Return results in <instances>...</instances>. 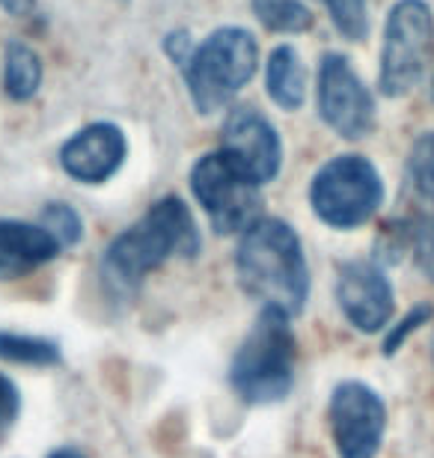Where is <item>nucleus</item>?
<instances>
[{
  "label": "nucleus",
  "mask_w": 434,
  "mask_h": 458,
  "mask_svg": "<svg viewBox=\"0 0 434 458\" xmlns=\"http://www.w3.org/2000/svg\"><path fill=\"white\" fill-rule=\"evenodd\" d=\"M238 283L262 307L301 316L310 298V265L298 233L280 217H260L242 233L235 250Z\"/></svg>",
  "instance_id": "nucleus-1"
},
{
  "label": "nucleus",
  "mask_w": 434,
  "mask_h": 458,
  "mask_svg": "<svg viewBox=\"0 0 434 458\" xmlns=\"http://www.w3.org/2000/svg\"><path fill=\"white\" fill-rule=\"evenodd\" d=\"M200 250V229L179 197H161L140 221L119 233L105 250V274L119 289H134L146 274L161 268L170 256Z\"/></svg>",
  "instance_id": "nucleus-2"
},
{
  "label": "nucleus",
  "mask_w": 434,
  "mask_h": 458,
  "mask_svg": "<svg viewBox=\"0 0 434 458\" xmlns=\"http://www.w3.org/2000/svg\"><path fill=\"white\" fill-rule=\"evenodd\" d=\"M289 318L283 310L262 307L251 334L238 345L229 366V384L247 405H274L289 396L298 360Z\"/></svg>",
  "instance_id": "nucleus-3"
},
{
  "label": "nucleus",
  "mask_w": 434,
  "mask_h": 458,
  "mask_svg": "<svg viewBox=\"0 0 434 458\" xmlns=\"http://www.w3.org/2000/svg\"><path fill=\"white\" fill-rule=\"evenodd\" d=\"M260 69V42L244 27H220L200 48H193L184 66V84L193 107L208 116L226 107Z\"/></svg>",
  "instance_id": "nucleus-4"
},
{
  "label": "nucleus",
  "mask_w": 434,
  "mask_h": 458,
  "mask_svg": "<svg viewBox=\"0 0 434 458\" xmlns=\"http://www.w3.org/2000/svg\"><path fill=\"white\" fill-rule=\"evenodd\" d=\"M384 203L381 173L363 155H336L321 164L310 185V206L321 224L357 229L372 221Z\"/></svg>",
  "instance_id": "nucleus-5"
},
{
  "label": "nucleus",
  "mask_w": 434,
  "mask_h": 458,
  "mask_svg": "<svg viewBox=\"0 0 434 458\" xmlns=\"http://www.w3.org/2000/svg\"><path fill=\"white\" fill-rule=\"evenodd\" d=\"M434 57V13L426 0H399L384 24L381 72L384 96L402 98L426 78Z\"/></svg>",
  "instance_id": "nucleus-6"
},
{
  "label": "nucleus",
  "mask_w": 434,
  "mask_h": 458,
  "mask_svg": "<svg viewBox=\"0 0 434 458\" xmlns=\"http://www.w3.org/2000/svg\"><path fill=\"white\" fill-rule=\"evenodd\" d=\"M191 191L220 235L244 233L247 226L260 221L262 185L247 176L224 149L202 155L193 164Z\"/></svg>",
  "instance_id": "nucleus-7"
},
{
  "label": "nucleus",
  "mask_w": 434,
  "mask_h": 458,
  "mask_svg": "<svg viewBox=\"0 0 434 458\" xmlns=\"http://www.w3.org/2000/svg\"><path fill=\"white\" fill-rule=\"evenodd\" d=\"M330 435L339 458H375L387 432V405L363 381H339L330 393Z\"/></svg>",
  "instance_id": "nucleus-8"
},
{
  "label": "nucleus",
  "mask_w": 434,
  "mask_h": 458,
  "mask_svg": "<svg viewBox=\"0 0 434 458\" xmlns=\"http://www.w3.org/2000/svg\"><path fill=\"white\" fill-rule=\"evenodd\" d=\"M319 114L330 131L360 140L375 128V96L360 81L345 54L330 51L319 66Z\"/></svg>",
  "instance_id": "nucleus-9"
},
{
  "label": "nucleus",
  "mask_w": 434,
  "mask_h": 458,
  "mask_svg": "<svg viewBox=\"0 0 434 458\" xmlns=\"http://www.w3.org/2000/svg\"><path fill=\"white\" fill-rule=\"evenodd\" d=\"M336 304L351 327L360 334H378L393 318V286L381 265L369 259H351L339 265Z\"/></svg>",
  "instance_id": "nucleus-10"
},
{
  "label": "nucleus",
  "mask_w": 434,
  "mask_h": 458,
  "mask_svg": "<svg viewBox=\"0 0 434 458\" xmlns=\"http://www.w3.org/2000/svg\"><path fill=\"white\" fill-rule=\"evenodd\" d=\"M224 149L247 176H253L260 185L271 182L280 173L283 143L277 128L253 107H233L224 123Z\"/></svg>",
  "instance_id": "nucleus-11"
},
{
  "label": "nucleus",
  "mask_w": 434,
  "mask_h": 458,
  "mask_svg": "<svg viewBox=\"0 0 434 458\" xmlns=\"http://www.w3.org/2000/svg\"><path fill=\"white\" fill-rule=\"evenodd\" d=\"M125 155L128 140L123 128L114 123H92L63 143L60 164L75 182L101 185L123 167Z\"/></svg>",
  "instance_id": "nucleus-12"
},
{
  "label": "nucleus",
  "mask_w": 434,
  "mask_h": 458,
  "mask_svg": "<svg viewBox=\"0 0 434 458\" xmlns=\"http://www.w3.org/2000/svg\"><path fill=\"white\" fill-rule=\"evenodd\" d=\"M63 250L42 224L0 221V280L24 277Z\"/></svg>",
  "instance_id": "nucleus-13"
},
{
  "label": "nucleus",
  "mask_w": 434,
  "mask_h": 458,
  "mask_svg": "<svg viewBox=\"0 0 434 458\" xmlns=\"http://www.w3.org/2000/svg\"><path fill=\"white\" fill-rule=\"evenodd\" d=\"M268 96L283 111H301L303 98H307V69H303L301 54L292 45H277L271 51L265 72Z\"/></svg>",
  "instance_id": "nucleus-14"
},
{
  "label": "nucleus",
  "mask_w": 434,
  "mask_h": 458,
  "mask_svg": "<svg viewBox=\"0 0 434 458\" xmlns=\"http://www.w3.org/2000/svg\"><path fill=\"white\" fill-rule=\"evenodd\" d=\"M6 66H4V89L13 102H27L39 93L42 84V57L27 42L6 45Z\"/></svg>",
  "instance_id": "nucleus-15"
},
{
  "label": "nucleus",
  "mask_w": 434,
  "mask_h": 458,
  "mask_svg": "<svg viewBox=\"0 0 434 458\" xmlns=\"http://www.w3.org/2000/svg\"><path fill=\"white\" fill-rule=\"evenodd\" d=\"M0 360L18 366H57L63 360L60 345L45 336L0 331Z\"/></svg>",
  "instance_id": "nucleus-16"
},
{
  "label": "nucleus",
  "mask_w": 434,
  "mask_h": 458,
  "mask_svg": "<svg viewBox=\"0 0 434 458\" xmlns=\"http://www.w3.org/2000/svg\"><path fill=\"white\" fill-rule=\"evenodd\" d=\"M256 18L271 33H303L312 27V13L301 0H251Z\"/></svg>",
  "instance_id": "nucleus-17"
},
{
  "label": "nucleus",
  "mask_w": 434,
  "mask_h": 458,
  "mask_svg": "<svg viewBox=\"0 0 434 458\" xmlns=\"http://www.w3.org/2000/svg\"><path fill=\"white\" fill-rule=\"evenodd\" d=\"M408 176L422 199L434 206V131L417 137L408 155Z\"/></svg>",
  "instance_id": "nucleus-18"
},
{
  "label": "nucleus",
  "mask_w": 434,
  "mask_h": 458,
  "mask_svg": "<svg viewBox=\"0 0 434 458\" xmlns=\"http://www.w3.org/2000/svg\"><path fill=\"white\" fill-rule=\"evenodd\" d=\"M48 233L57 238L60 247H75L84 235V221L72 206L66 203H48L42 208V221H39Z\"/></svg>",
  "instance_id": "nucleus-19"
},
{
  "label": "nucleus",
  "mask_w": 434,
  "mask_h": 458,
  "mask_svg": "<svg viewBox=\"0 0 434 458\" xmlns=\"http://www.w3.org/2000/svg\"><path fill=\"white\" fill-rule=\"evenodd\" d=\"M330 18H334L336 30L351 42L366 39L369 33V9L366 0H325Z\"/></svg>",
  "instance_id": "nucleus-20"
},
{
  "label": "nucleus",
  "mask_w": 434,
  "mask_h": 458,
  "mask_svg": "<svg viewBox=\"0 0 434 458\" xmlns=\"http://www.w3.org/2000/svg\"><path fill=\"white\" fill-rule=\"evenodd\" d=\"M408 244L413 250V262L434 283V217H417L408 229Z\"/></svg>",
  "instance_id": "nucleus-21"
},
{
  "label": "nucleus",
  "mask_w": 434,
  "mask_h": 458,
  "mask_svg": "<svg viewBox=\"0 0 434 458\" xmlns=\"http://www.w3.org/2000/svg\"><path fill=\"white\" fill-rule=\"evenodd\" d=\"M18 414H21V393H18L13 378L0 372V428L13 426Z\"/></svg>",
  "instance_id": "nucleus-22"
},
{
  "label": "nucleus",
  "mask_w": 434,
  "mask_h": 458,
  "mask_svg": "<svg viewBox=\"0 0 434 458\" xmlns=\"http://www.w3.org/2000/svg\"><path fill=\"white\" fill-rule=\"evenodd\" d=\"M429 316H431V307H417L413 313H408L399 322V327H393L390 331V336L384 340V352L387 354H393L396 348H399L402 343H404V336H408L411 331H417V327L422 325V322H429Z\"/></svg>",
  "instance_id": "nucleus-23"
},
{
  "label": "nucleus",
  "mask_w": 434,
  "mask_h": 458,
  "mask_svg": "<svg viewBox=\"0 0 434 458\" xmlns=\"http://www.w3.org/2000/svg\"><path fill=\"white\" fill-rule=\"evenodd\" d=\"M48 458H87L81 450H75V446H60V450H54Z\"/></svg>",
  "instance_id": "nucleus-24"
},
{
  "label": "nucleus",
  "mask_w": 434,
  "mask_h": 458,
  "mask_svg": "<svg viewBox=\"0 0 434 458\" xmlns=\"http://www.w3.org/2000/svg\"><path fill=\"white\" fill-rule=\"evenodd\" d=\"M431 357H434V340H431Z\"/></svg>",
  "instance_id": "nucleus-25"
}]
</instances>
